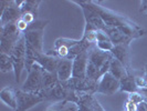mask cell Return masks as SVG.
I'll list each match as a JSON object with an SVG mask.
<instances>
[{"label": "cell", "instance_id": "obj_1", "mask_svg": "<svg viewBox=\"0 0 147 111\" xmlns=\"http://www.w3.org/2000/svg\"><path fill=\"white\" fill-rule=\"evenodd\" d=\"M111 52L102 51L93 46L88 50V63L86 70V78L98 81L104 74L109 72L111 61L113 59Z\"/></svg>", "mask_w": 147, "mask_h": 111}, {"label": "cell", "instance_id": "obj_2", "mask_svg": "<svg viewBox=\"0 0 147 111\" xmlns=\"http://www.w3.org/2000/svg\"><path fill=\"white\" fill-rule=\"evenodd\" d=\"M22 36H23V33L18 29L16 22L1 27V35H0V50L1 52L11 54L17 42L20 40Z\"/></svg>", "mask_w": 147, "mask_h": 111}, {"label": "cell", "instance_id": "obj_3", "mask_svg": "<svg viewBox=\"0 0 147 111\" xmlns=\"http://www.w3.org/2000/svg\"><path fill=\"white\" fill-rule=\"evenodd\" d=\"M44 70L38 63H34L28 71V77L23 82L21 90L27 92H41L43 90Z\"/></svg>", "mask_w": 147, "mask_h": 111}, {"label": "cell", "instance_id": "obj_4", "mask_svg": "<svg viewBox=\"0 0 147 111\" xmlns=\"http://www.w3.org/2000/svg\"><path fill=\"white\" fill-rule=\"evenodd\" d=\"M26 40L22 36L17 42L16 47L11 52V58L13 61V72H15L16 82L19 83L23 69H26Z\"/></svg>", "mask_w": 147, "mask_h": 111}, {"label": "cell", "instance_id": "obj_5", "mask_svg": "<svg viewBox=\"0 0 147 111\" xmlns=\"http://www.w3.org/2000/svg\"><path fill=\"white\" fill-rule=\"evenodd\" d=\"M21 17V11L18 6V1L9 0L1 1V14H0V23L1 27L17 22Z\"/></svg>", "mask_w": 147, "mask_h": 111}, {"label": "cell", "instance_id": "obj_6", "mask_svg": "<svg viewBox=\"0 0 147 111\" xmlns=\"http://www.w3.org/2000/svg\"><path fill=\"white\" fill-rule=\"evenodd\" d=\"M18 107L15 111H28L34 106L44 101L43 96L40 92H27L23 90H17Z\"/></svg>", "mask_w": 147, "mask_h": 111}, {"label": "cell", "instance_id": "obj_7", "mask_svg": "<svg viewBox=\"0 0 147 111\" xmlns=\"http://www.w3.org/2000/svg\"><path fill=\"white\" fill-rule=\"evenodd\" d=\"M62 83L67 89L82 93H92V95H95L97 92V87H98V81L91 80L88 78H71L69 81Z\"/></svg>", "mask_w": 147, "mask_h": 111}, {"label": "cell", "instance_id": "obj_8", "mask_svg": "<svg viewBox=\"0 0 147 111\" xmlns=\"http://www.w3.org/2000/svg\"><path fill=\"white\" fill-rule=\"evenodd\" d=\"M121 88V81L110 72H106L98 80V87L96 93H103L106 96H113Z\"/></svg>", "mask_w": 147, "mask_h": 111}, {"label": "cell", "instance_id": "obj_9", "mask_svg": "<svg viewBox=\"0 0 147 111\" xmlns=\"http://www.w3.org/2000/svg\"><path fill=\"white\" fill-rule=\"evenodd\" d=\"M44 30H28L23 33L26 40V48L31 51L40 53L45 52L43 50V36Z\"/></svg>", "mask_w": 147, "mask_h": 111}, {"label": "cell", "instance_id": "obj_10", "mask_svg": "<svg viewBox=\"0 0 147 111\" xmlns=\"http://www.w3.org/2000/svg\"><path fill=\"white\" fill-rule=\"evenodd\" d=\"M75 104H79L80 111H105L95 96L92 93H82L76 91Z\"/></svg>", "mask_w": 147, "mask_h": 111}, {"label": "cell", "instance_id": "obj_11", "mask_svg": "<svg viewBox=\"0 0 147 111\" xmlns=\"http://www.w3.org/2000/svg\"><path fill=\"white\" fill-rule=\"evenodd\" d=\"M40 93L43 96L44 101H53V102L58 104V102L65 101L67 89L62 82H59L57 86L50 89H47V90H42Z\"/></svg>", "mask_w": 147, "mask_h": 111}, {"label": "cell", "instance_id": "obj_12", "mask_svg": "<svg viewBox=\"0 0 147 111\" xmlns=\"http://www.w3.org/2000/svg\"><path fill=\"white\" fill-rule=\"evenodd\" d=\"M60 61H61V58L49 56L45 52L37 53V56H36V63L40 65L48 72H57Z\"/></svg>", "mask_w": 147, "mask_h": 111}, {"label": "cell", "instance_id": "obj_13", "mask_svg": "<svg viewBox=\"0 0 147 111\" xmlns=\"http://www.w3.org/2000/svg\"><path fill=\"white\" fill-rule=\"evenodd\" d=\"M88 63V51L83 52L73 60V77L72 78H86Z\"/></svg>", "mask_w": 147, "mask_h": 111}, {"label": "cell", "instance_id": "obj_14", "mask_svg": "<svg viewBox=\"0 0 147 111\" xmlns=\"http://www.w3.org/2000/svg\"><path fill=\"white\" fill-rule=\"evenodd\" d=\"M57 74L60 82L69 81L73 77V60L61 59L57 70Z\"/></svg>", "mask_w": 147, "mask_h": 111}, {"label": "cell", "instance_id": "obj_15", "mask_svg": "<svg viewBox=\"0 0 147 111\" xmlns=\"http://www.w3.org/2000/svg\"><path fill=\"white\" fill-rule=\"evenodd\" d=\"M82 10H83V14H84L85 22L92 25V26L95 27L97 30H102L104 32H107L109 27L105 25V22L102 20V18L97 15V14H95L94 11L90 10L88 8H82Z\"/></svg>", "mask_w": 147, "mask_h": 111}, {"label": "cell", "instance_id": "obj_16", "mask_svg": "<svg viewBox=\"0 0 147 111\" xmlns=\"http://www.w3.org/2000/svg\"><path fill=\"white\" fill-rule=\"evenodd\" d=\"M0 99L3 104L8 106L9 108L16 110L18 107V100H17V90L11 87H5L0 91Z\"/></svg>", "mask_w": 147, "mask_h": 111}, {"label": "cell", "instance_id": "obj_17", "mask_svg": "<svg viewBox=\"0 0 147 111\" xmlns=\"http://www.w3.org/2000/svg\"><path fill=\"white\" fill-rule=\"evenodd\" d=\"M128 47L126 44H114V48L112 49L111 53L113 54V57L118 61H121L126 68H131L129 67V52H128Z\"/></svg>", "mask_w": 147, "mask_h": 111}, {"label": "cell", "instance_id": "obj_18", "mask_svg": "<svg viewBox=\"0 0 147 111\" xmlns=\"http://www.w3.org/2000/svg\"><path fill=\"white\" fill-rule=\"evenodd\" d=\"M119 91L127 92V93H133V92H137L138 91V88H137L136 82H135V76L133 74V71L131 70V68L128 69L127 76L121 80Z\"/></svg>", "mask_w": 147, "mask_h": 111}, {"label": "cell", "instance_id": "obj_19", "mask_svg": "<svg viewBox=\"0 0 147 111\" xmlns=\"http://www.w3.org/2000/svg\"><path fill=\"white\" fill-rule=\"evenodd\" d=\"M128 69L129 68H126L121 61H118L117 59L113 58L112 61H111V65H110V69H109V72L112 74L116 79H118L119 81L125 78L127 74H128Z\"/></svg>", "mask_w": 147, "mask_h": 111}, {"label": "cell", "instance_id": "obj_20", "mask_svg": "<svg viewBox=\"0 0 147 111\" xmlns=\"http://www.w3.org/2000/svg\"><path fill=\"white\" fill-rule=\"evenodd\" d=\"M106 33H107L109 38L111 39V41L114 44H126V46H129L131 42H132V39L126 37L124 33H122L116 28H109Z\"/></svg>", "mask_w": 147, "mask_h": 111}, {"label": "cell", "instance_id": "obj_21", "mask_svg": "<svg viewBox=\"0 0 147 111\" xmlns=\"http://www.w3.org/2000/svg\"><path fill=\"white\" fill-rule=\"evenodd\" d=\"M40 3H41V1H39V0H21V1H18V6L20 8L21 15L26 14V12H30V14H33L37 17L38 12H39Z\"/></svg>", "mask_w": 147, "mask_h": 111}, {"label": "cell", "instance_id": "obj_22", "mask_svg": "<svg viewBox=\"0 0 147 111\" xmlns=\"http://www.w3.org/2000/svg\"><path fill=\"white\" fill-rule=\"evenodd\" d=\"M0 71L3 74L13 71V61L10 54L0 52Z\"/></svg>", "mask_w": 147, "mask_h": 111}, {"label": "cell", "instance_id": "obj_23", "mask_svg": "<svg viewBox=\"0 0 147 111\" xmlns=\"http://www.w3.org/2000/svg\"><path fill=\"white\" fill-rule=\"evenodd\" d=\"M80 39H69V38H58L54 42V49H58V48H61V47H64V48H67L69 50L74 47L76 44H79Z\"/></svg>", "mask_w": 147, "mask_h": 111}, {"label": "cell", "instance_id": "obj_24", "mask_svg": "<svg viewBox=\"0 0 147 111\" xmlns=\"http://www.w3.org/2000/svg\"><path fill=\"white\" fill-rule=\"evenodd\" d=\"M127 99L131 100V101L134 102L135 104H137V106H138L140 104H142V102H144V101H146V99H145L144 95L140 93V91H137V92H133V93H128Z\"/></svg>", "mask_w": 147, "mask_h": 111}, {"label": "cell", "instance_id": "obj_25", "mask_svg": "<svg viewBox=\"0 0 147 111\" xmlns=\"http://www.w3.org/2000/svg\"><path fill=\"white\" fill-rule=\"evenodd\" d=\"M61 111H80L79 110V104L72 102V101H63Z\"/></svg>", "mask_w": 147, "mask_h": 111}, {"label": "cell", "instance_id": "obj_26", "mask_svg": "<svg viewBox=\"0 0 147 111\" xmlns=\"http://www.w3.org/2000/svg\"><path fill=\"white\" fill-rule=\"evenodd\" d=\"M135 82H136V86L138 88V91L147 88V80H146V77L144 74H142V76H135Z\"/></svg>", "mask_w": 147, "mask_h": 111}, {"label": "cell", "instance_id": "obj_27", "mask_svg": "<svg viewBox=\"0 0 147 111\" xmlns=\"http://www.w3.org/2000/svg\"><path fill=\"white\" fill-rule=\"evenodd\" d=\"M125 111H138V106L132 102L131 100L126 99L125 102Z\"/></svg>", "mask_w": 147, "mask_h": 111}, {"label": "cell", "instance_id": "obj_28", "mask_svg": "<svg viewBox=\"0 0 147 111\" xmlns=\"http://www.w3.org/2000/svg\"><path fill=\"white\" fill-rule=\"evenodd\" d=\"M62 104H63V102H58V104H53V106H50V107H48V108L45 109V111H61Z\"/></svg>", "mask_w": 147, "mask_h": 111}, {"label": "cell", "instance_id": "obj_29", "mask_svg": "<svg viewBox=\"0 0 147 111\" xmlns=\"http://www.w3.org/2000/svg\"><path fill=\"white\" fill-rule=\"evenodd\" d=\"M142 14L144 15H147V0H144V1H140V10Z\"/></svg>", "mask_w": 147, "mask_h": 111}, {"label": "cell", "instance_id": "obj_30", "mask_svg": "<svg viewBox=\"0 0 147 111\" xmlns=\"http://www.w3.org/2000/svg\"><path fill=\"white\" fill-rule=\"evenodd\" d=\"M138 111H147V101L138 104Z\"/></svg>", "mask_w": 147, "mask_h": 111}]
</instances>
